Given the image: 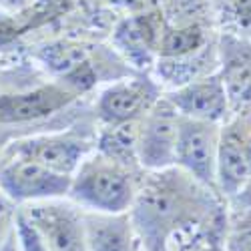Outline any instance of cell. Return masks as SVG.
Wrapping results in <instances>:
<instances>
[{"instance_id":"obj_5","label":"cell","mask_w":251,"mask_h":251,"mask_svg":"<svg viewBox=\"0 0 251 251\" xmlns=\"http://www.w3.org/2000/svg\"><path fill=\"white\" fill-rule=\"evenodd\" d=\"M179 111L167 97H161L139 121L137 157L147 171H161L175 165V145L179 131Z\"/></svg>"},{"instance_id":"obj_6","label":"cell","mask_w":251,"mask_h":251,"mask_svg":"<svg viewBox=\"0 0 251 251\" xmlns=\"http://www.w3.org/2000/svg\"><path fill=\"white\" fill-rule=\"evenodd\" d=\"M97 145V139H85L76 133H52V135H36L28 139H20L10 143L2 153V159L6 157H23L32 159L40 165L49 167L50 171H56L60 175L73 177L78 165L82 163L93 147Z\"/></svg>"},{"instance_id":"obj_1","label":"cell","mask_w":251,"mask_h":251,"mask_svg":"<svg viewBox=\"0 0 251 251\" xmlns=\"http://www.w3.org/2000/svg\"><path fill=\"white\" fill-rule=\"evenodd\" d=\"M141 251H191L227 229V213L209 189L183 169L149 171L141 177L129 209Z\"/></svg>"},{"instance_id":"obj_21","label":"cell","mask_w":251,"mask_h":251,"mask_svg":"<svg viewBox=\"0 0 251 251\" xmlns=\"http://www.w3.org/2000/svg\"><path fill=\"white\" fill-rule=\"evenodd\" d=\"M223 233H215V235H209L203 241H199L191 251H225L223 245Z\"/></svg>"},{"instance_id":"obj_3","label":"cell","mask_w":251,"mask_h":251,"mask_svg":"<svg viewBox=\"0 0 251 251\" xmlns=\"http://www.w3.org/2000/svg\"><path fill=\"white\" fill-rule=\"evenodd\" d=\"M219 135L221 125L217 123L197 121L189 117L179 119L175 165L213 191H217Z\"/></svg>"},{"instance_id":"obj_10","label":"cell","mask_w":251,"mask_h":251,"mask_svg":"<svg viewBox=\"0 0 251 251\" xmlns=\"http://www.w3.org/2000/svg\"><path fill=\"white\" fill-rule=\"evenodd\" d=\"M165 97L171 100V104L179 111L181 117L209 121L217 125L231 119V107H229L227 91L219 73L193 78L173 89L171 93H167Z\"/></svg>"},{"instance_id":"obj_16","label":"cell","mask_w":251,"mask_h":251,"mask_svg":"<svg viewBox=\"0 0 251 251\" xmlns=\"http://www.w3.org/2000/svg\"><path fill=\"white\" fill-rule=\"evenodd\" d=\"M205 47V32L197 25L169 28L159 40L157 50L163 60H183Z\"/></svg>"},{"instance_id":"obj_8","label":"cell","mask_w":251,"mask_h":251,"mask_svg":"<svg viewBox=\"0 0 251 251\" xmlns=\"http://www.w3.org/2000/svg\"><path fill=\"white\" fill-rule=\"evenodd\" d=\"M251 177V121L247 115L229 119L219 135L217 149V191L233 197Z\"/></svg>"},{"instance_id":"obj_11","label":"cell","mask_w":251,"mask_h":251,"mask_svg":"<svg viewBox=\"0 0 251 251\" xmlns=\"http://www.w3.org/2000/svg\"><path fill=\"white\" fill-rule=\"evenodd\" d=\"M76 97L80 95L62 82L40 85L23 93L0 95V125H23L52 117L73 104Z\"/></svg>"},{"instance_id":"obj_20","label":"cell","mask_w":251,"mask_h":251,"mask_svg":"<svg viewBox=\"0 0 251 251\" xmlns=\"http://www.w3.org/2000/svg\"><path fill=\"white\" fill-rule=\"evenodd\" d=\"M229 207H231V213H239V211H245V209H251V177L241 185V189L229 197Z\"/></svg>"},{"instance_id":"obj_15","label":"cell","mask_w":251,"mask_h":251,"mask_svg":"<svg viewBox=\"0 0 251 251\" xmlns=\"http://www.w3.org/2000/svg\"><path fill=\"white\" fill-rule=\"evenodd\" d=\"M137 133L139 121L123 125H104V129L97 139V149L100 155L137 171L141 167L137 157Z\"/></svg>"},{"instance_id":"obj_9","label":"cell","mask_w":251,"mask_h":251,"mask_svg":"<svg viewBox=\"0 0 251 251\" xmlns=\"http://www.w3.org/2000/svg\"><path fill=\"white\" fill-rule=\"evenodd\" d=\"M159 99L161 89L149 76L117 80L100 93L97 100V117L102 125L141 121Z\"/></svg>"},{"instance_id":"obj_19","label":"cell","mask_w":251,"mask_h":251,"mask_svg":"<svg viewBox=\"0 0 251 251\" xmlns=\"http://www.w3.org/2000/svg\"><path fill=\"white\" fill-rule=\"evenodd\" d=\"M16 203L0 189V247H2L4 239L14 229V219H16Z\"/></svg>"},{"instance_id":"obj_18","label":"cell","mask_w":251,"mask_h":251,"mask_svg":"<svg viewBox=\"0 0 251 251\" xmlns=\"http://www.w3.org/2000/svg\"><path fill=\"white\" fill-rule=\"evenodd\" d=\"M14 231H16V239H18L20 251H49V245L45 243L43 235L38 233V229L32 225V221L26 217L23 207L16 209Z\"/></svg>"},{"instance_id":"obj_17","label":"cell","mask_w":251,"mask_h":251,"mask_svg":"<svg viewBox=\"0 0 251 251\" xmlns=\"http://www.w3.org/2000/svg\"><path fill=\"white\" fill-rule=\"evenodd\" d=\"M117 43L121 47V50L127 52V56L137 62V67L143 65H149L153 50H155V40H153V32L143 26L141 23H125L119 28V36H117Z\"/></svg>"},{"instance_id":"obj_4","label":"cell","mask_w":251,"mask_h":251,"mask_svg":"<svg viewBox=\"0 0 251 251\" xmlns=\"http://www.w3.org/2000/svg\"><path fill=\"white\" fill-rule=\"evenodd\" d=\"M71 179L32 159L6 157L0 163V189L16 205L65 197L71 189Z\"/></svg>"},{"instance_id":"obj_7","label":"cell","mask_w":251,"mask_h":251,"mask_svg":"<svg viewBox=\"0 0 251 251\" xmlns=\"http://www.w3.org/2000/svg\"><path fill=\"white\" fill-rule=\"evenodd\" d=\"M25 209L26 217L43 235L49 251H89L85 233V211L54 199L32 201Z\"/></svg>"},{"instance_id":"obj_2","label":"cell","mask_w":251,"mask_h":251,"mask_svg":"<svg viewBox=\"0 0 251 251\" xmlns=\"http://www.w3.org/2000/svg\"><path fill=\"white\" fill-rule=\"evenodd\" d=\"M139 171H133L97 151L93 157H85L71 179L69 197L85 207L87 211L97 213H127L137 189Z\"/></svg>"},{"instance_id":"obj_25","label":"cell","mask_w":251,"mask_h":251,"mask_svg":"<svg viewBox=\"0 0 251 251\" xmlns=\"http://www.w3.org/2000/svg\"><path fill=\"white\" fill-rule=\"evenodd\" d=\"M2 153H4V149H2V145H0V163H2Z\"/></svg>"},{"instance_id":"obj_24","label":"cell","mask_w":251,"mask_h":251,"mask_svg":"<svg viewBox=\"0 0 251 251\" xmlns=\"http://www.w3.org/2000/svg\"><path fill=\"white\" fill-rule=\"evenodd\" d=\"M28 4V0H0V6L2 8H10V10H20L23 6Z\"/></svg>"},{"instance_id":"obj_22","label":"cell","mask_w":251,"mask_h":251,"mask_svg":"<svg viewBox=\"0 0 251 251\" xmlns=\"http://www.w3.org/2000/svg\"><path fill=\"white\" fill-rule=\"evenodd\" d=\"M231 2L235 6L239 23L245 25V26H249L251 25V0H231Z\"/></svg>"},{"instance_id":"obj_12","label":"cell","mask_w":251,"mask_h":251,"mask_svg":"<svg viewBox=\"0 0 251 251\" xmlns=\"http://www.w3.org/2000/svg\"><path fill=\"white\" fill-rule=\"evenodd\" d=\"M40 62L60 78V82L76 95L89 91L97 82V73L91 65V52L85 45L60 40V43L47 45L38 50Z\"/></svg>"},{"instance_id":"obj_13","label":"cell","mask_w":251,"mask_h":251,"mask_svg":"<svg viewBox=\"0 0 251 251\" xmlns=\"http://www.w3.org/2000/svg\"><path fill=\"white\" fill-rule=\"evenodd\" d=\"M221 80L227 91L233 115L251 111V45L235 38H223L221 45Z\"/></svg>"},{"instance_id":"obj_23","label":"cell","mask_w":251,"mask_h":251,"mask_svg":"<svg viewBox=\"0 0 251 251\" xmlns=\"http://www.w3.org/2000/svg\"><path fill=\"white\" fill-rule=\"evenodd\" d=\"M0 251H20V247H18V239H16V231H14V229L8 233V237L4 239V243H2V247H0Z\"/></svg>"},{"instance_id":"obj_14","label":"cell","mask_w":251,"mask_h":251,"mask_svg":"<svg viewBox=\"0 0 251 251\" xmlns=\"http://www.w3.org/2000/svg\"><path fill=\"white\" fill-rule=\"evenodd\" d=\"M85 233L89 251H141L129 211L115 215L85 211Z\"/></svg>"}]
</instances>
